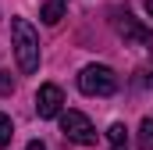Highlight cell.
<instances>
[{"mask_svg":"<svg viewBox=\"0 0 153 150\" xmlns=\"http://www.w3.org/2000/svg\"><path fill=\"white\" fill-rule=\"evenodd\" d=\"M143 89H153V68H139V79H135Z\"/></svg>","mask_w":153,"mask_h":150,"instance_id":"obj_11","label":"cell"},{"mask_svg":"<svg viewBox=\"0 0 153 150\" xmlns=\"http://www.w3.org/2000/svg\"><path fill=\"white\" fill-rule=\"evenodd\" d=\"M78 89H82L85 97H111L117 89V75H114V68H107V64H85V68L78 72Z\"/></svg>","mask_w":153,"mask_h":150,"instance_id":"obj_2","label":"cell"},{"mask_svg":"<svg viewBox=\"0 0 153 150\" xmlns=\"http://www.w3.org/2000/svg\"><path fill=\"white\" fill-rule=\"evenodd\" d=\"M11 136H14V125H11V118H7V114H0V150L11 143Z\"/></svg>","mask_w":153,"mask_h":150,"instance_id":"obj_9","label":"cell"},{"mask_svg":"<svg viewBox=\"0 0 153 150\" xmlns=\"http://www.w3.org/2000/svg\"><path fill=\"white\" fill-rule=\"evenodd\" d=\"M117 32H121L125 43H135V46H150V43H153V29H150V25H143L139 18H132L128 11L117 14Z\"/></svg>","mask_w":153,"mask_h":150,"instance_id":"obj_4","label":"cell"},{"mask_svg":"<svg viewBox=\"0 0 153 150\" xmlns=\"http://www.w3.org/2000/svg\"><path fill=\"white\" fill-rule=\"evenodd\" d=\"M135 140H139V150H153V118H143Z\"/></svg>","mask_w":153,"mask_h":150,"instance_id":"obj_8","label":"cell"},{"mask_svg":"<svg viewBox=\"0 0 153 150\" xmlns=\"http://www.w3.org/2000/svg\"><path fill=\"white\" fill-rule=\"evenodd\" d=\"M107 140H111V150H128V129L114 122L111 129H107Z\"/></svg>","mask_w":153,"mask_h":150,"instance_id":"obj_7","label":"cell"},{"mask_svg":"<svg viewBox=\"0 0 153 150\" xmlns=\"http://www.w3.org/2000/svg\"><path fill=\"white\" fill-rule=\"evenodd\" d=\"M39 18H43L46 25H57V22L64 18V0H46V4L39 7Z\"/></svg>","mask_w":153,"mask_h":150,"instance_id":"obj_6","label":"cell"},{"mask_svg":"<svg viewBox=\"0 0 153 150\" xmlns=\"http://www.w3.org/2000/svg\"><path fill=\"white\" fill-rule=\"evenodd\" d=\"M61 107H64L61 86H53V82L39 86V93H36V114L39 118H61Z\"/></svg>","mask_w":153,"mask_h":150,"instance_id":"obj_5","label":"cell"},{"mask_svg":"<svg viewBox=\"0 0 153 150\" xmlns=\"http://www.w3.org/2000/svg\"><path fill=\"white\" fill-rule=\"evenodd\" d=\"M146 14H150V18H153V0H146Z\"/></svg>","mask_w":153,"mask_h":150,"instance_id":"obj_13","label":"cell"},{"mask_svg":"<svg viewBox=\"0 0 153 150\" xmlns=\"http://www.w3.org/2000/svg\"><path fill=\"white\" fill-rule=\"evenodd\" d=\"M25 150H46V147H43L39 140H32V143H29V147H25Z\"/></svg>","mask_w":153,"mask_h":150,"instance_id":"obj_12","label":"cell"},{"mask_svg":"<svg viewBox=\"0 0 153 150\" xmlns=\"http://www.w3.org/2000/svg\"><path fill=\"white\" fill-rule=\"evenodd\" d=\"M14 93V79H11V72H0V97H11Z\"/></svg>","mask_w":153,"mask_h":150,"instance_id":"obj_10","label":"cell"},{"mask_svg":"<svg viewBox=\"0 0 153 150\" xmlns=\"http://www.w3.org/2000/svg\"><path fill=\"white\" fill-rule=\"evenodd\" d=\"M11 46H14L18 68L25 75H32L39 68V36L25 18H11Z\"/></svg>","mask_w":153,"mask_h":150,"instance_id":"obj_1","label":"cell"},{"mask_svg":"<svg viewBox=\"0 0 153 150\" xmlns=\"http://www.w3.org/2000/svg\"><path fill=\"white\" fill-rule=\"evenodd\" d=\"M61 132H64L71 143H78V147L96 143V129H93V122L82 111H61Z\"/></svg>","mask_w":153,"mask_h":150,"instance_id":"obj_3","label":"cell"}]
</instances>
